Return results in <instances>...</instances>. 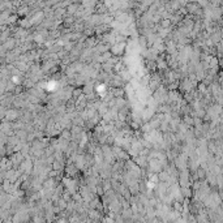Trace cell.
I'll return each instance as SVG.
<instances>
[{
	"instance_id": "4",
	"label": "cell",
	"mask_w": 223,
	"mask_h": 223,
	"mask_svg": "<svg viewBox=\"0 0 223 223\" xmlns=\"http://www.w3.org/2000/svg\"><path fill=\"white\" fill-rule=\"evenodd\" d=\"M3 187H4V189H5V191H8V189H9V187H11V184H9V180H4V184H3Z\"/></svg>"
},
{
	"instance_id": "3",
	"label": "cell",
	"mask_w": 223,
	"mask_h": 223,
	"mask_svg": "<svg viewBox=\"0 0 223 223\" xmlns=\"http://www.w3.org/2000/svg\"><path fill=\"white\" fill-rule=\"evenodd\" d=\"M80 94H82V89H77V87H73V90H72V98L76 99Z\"/></svg>"
},
{
	"instance_id": "2",
	"label": "cell",
	"mask_w": 223,
	"mask_h": 223,
	"mask_svg": "<svg viewBox=\"0 0 223 223\" xmlns=\"http://www.w3.org/2000/svg\"><path fill=\"white\" fill-rule=\"evenodd\" d=\"M183 121H184V124L188 125V127H193V119H192V115L184 113V116H183Z\"/></svg>"
},
{
	"instance_id": "1",
	"label": "cell",
	"mask_w": 223,
	"mask_h": 223,
	"mask_svg": "<svg viewBox=\"0 0 223 223\" xmlns=\"http://www.w3.org/2000/svg\"><path fill=\"white\" fill-rule=\"evenodd\" d=\"M198 8H201L197 3H187L185 4V9H187V12H188V15H194V12L198 9Z\"/></svg>"
}]
</instances>
